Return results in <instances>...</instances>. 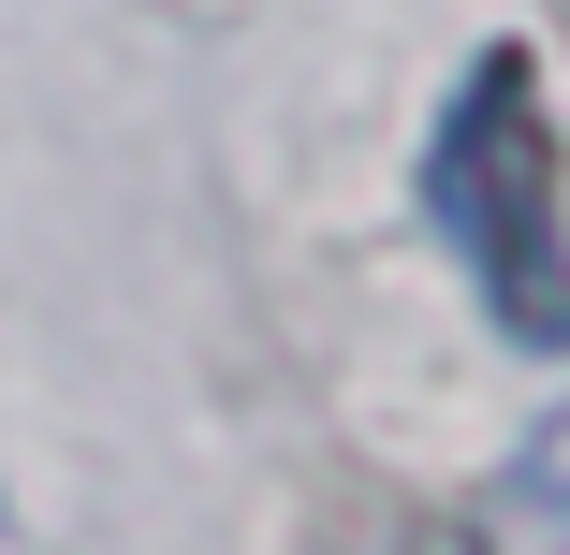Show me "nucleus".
I'll return each mask as SVG.
<instances>
[{
    "label": "nucleus",
    "mask_w": 570,
    "mask_h": 555,
    "mask_svg": "<svg viewBox=\"0 0 570 555\" xmlns=\"http://www.w3.org/2000/svg\"><path fill=\"white\" fill-rule=\"evenodd\" d=\"M424 219L512 351H570V161L527 44H483L424 132Z\"/></svg>",
    "instance_id": "nucleus-1"
},
{
    "label": "nucleus",
    "mask_w": 570,
    "mask_h": 555,
    "mask_svg": "<svg viewBox=\"0 0 570 555\" xmlns=\"http://www.w3.org/2000/svg\"><path fill=\"white\" fill-rule=\"evenodd\" d=\"M469 526H483V555H570V409H556L527 454L483 483V512H469Z\"/></svg>",
    "instance_id": "nucleus-2"
},
{
    "label": "nucleus",
    "mask_w": 570,
    "mask_h": 555,
    "mask_svg": "<svg viewBox=\"0 0 570 555\" xmlns=\"http://www.w3.org/2000/svg\"><path fill=\"white\" fill-rule=\"evenodd\" d=\"M322 555H483L469 512H424V497H352V526H336Z\"/></svg>",
    "instance_id": "nucleus-3"
},
{
    "label": "nucleus",
    "mask_w": 570,
    "mask_h": 555,
    "mask_svg": "<svg viewBox=\"0 0 570 555\" xmlns=\"http://www.w3.org/2000/svg\"><path fill=\"white\" fill-rule=\"evenodd\" d=\"M0 555H16V512H0Z\"/></svg>",
    "instance_id": "nucleus-4"
}]
</instances>
